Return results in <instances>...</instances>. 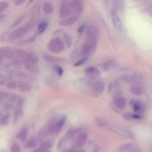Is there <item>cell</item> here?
I'll use <instances>...</instances> for the list:
<instances>
[{
  "instance_id": "obj_1",
  "label": "cell",
  "mask_w": 152,
  "mask_h": 152,
  "mask_svg": "<svg viewBox=\"0 0 152 152\" xmlns=\"http://www.w3.org/2000/svg\"><path fill=\"white\" fill-rule=\"evenodd\" d=\"M33 27V23L32 21L28 22L24 25L18 27L11 33H10L9 41H14L23 37L29 32Z\"/></svg>"
},
{
  "instance_id": "obj_2",
  "label": "cell",
  "mask_w": 152,
  "mask_h": 152,
  "mask_svg": "<svg viewBox=\"0 0 152 152\" xmlns=\"http://www.w3.org/2000/svg\"><path fill=\"white\" fill-rule=\"evenodd\" d=\"M48 48L50 51L54 54H58L65 50V44L59 37H55L49 42Z\"/></svg>"
},
{
  "instance_id": "obj_3",
  "label": "cell",
  "mask_w": 152,
  "mask_h": 152,
  "mask_svg": "<svg viewBox=\"0 0 152 152\" xmlns=\"http://www.w3.org/2000/svg\"><path fill=\"white\" fill-rule=\"evenodd\" d=\"M99 32L98 28L94 26H89L86 32L85 42L97 44Z\"/></svg>"
},
{
  "instance_id": "obj_4",
  "label": "cell",
  "mask_w": 152,
  "mask_h": 152,
  "mask_svg": "<svg viewBox=\"0 0 152 152\" xmlns=\"http://www.w3.org/2000/svg\"><path fill=\"white\" fill-rule=\"evenodd\" d=\"M71 14H72V12L70 2L66 1H61L59 10V16L60 18L62 20V19L69 17Z\"/></svg>"
},
{
  "instance_id": "obj_5",
  "label": "cell",
  "mask_w": 152,
  "mask_h": 152,
  "mask_svg": "<svg viewBox=\"0 0 152 152\" xmlns=\"http://www.w3.org/2000/svg\"><path fill=\"white\" fill-rule=\"evenodd\" d=\"M105 90V84L103 81L100 80L96 81L92 85V94L94 98L100 96Z\"/></svg>"
},
{
  "instance_id": "obj_6",
  "label": "cell",
  "mask_w": 152,
  "mask_h": 152,
  "mask_svg": "<svg viewBox=\"0 0 152 152\" xmlns=\"http://www.w3.org/2000/svg\"><path fill=\"white\" fill-rule=\"evenodd\" d=\"M70 4L71 12L74 16H78L83 12L84 6L82 1L80 0H74V1H70Z\"/></svg>"
},
{
  "instance_id": "obj_7",
  "label": "cell",
  "mask_w": 152,
  "mask_h": 152,
  "mask_svg": "<svg viewBox=\"0 0 152 152\" xmlns=\"http://www.w3.org/2000/svg\"><path fill=\"white\" fill-rule=\"evenodd\" d=\"M96 47V44L84 42L81 48V54L83 56H88L94 51Z\"/></svg>"
},
{
  "instance_id": "obj_8",
  "label": "cell",
  "mask_w": 152,
  "mask_h": 152,
  "mask_svg": "<svg viewBox=\"0 0 152 152\" xmlns=\"http://www.w3.org/2000/svg\"><path fill=\"white\" fill-rule=\"evenodd\" d=\"M23 104L24 103H18L14 110V124H16L19 118L23 115Z\"/></svg>"
},
{
  "instance_id": "obj_9",
  "label": "cell",
  "mask_w": 152,
  "mask_h": 152,
  "mask_svg": "<svg viewBox=\"0 0 152 152\" xmlns=\"http://www.w3.org/2000/svg\"><path fill=\"white\" fill-rule=\"evenodd\" d=\"M88 140V134L86 132H81L77 136L75 140V146L78 149H80L83 147L86 142Z\"/></svg>"
},
{
  "instance_id": "obj_10",
  "label": "cell",
  "mask_w": 152,
  "mask_h": 152,
  "mask_svg": "<svg viewBox=\"0 0 152 152\" xmlns=\"http://www.w3.org/2000/svg\"><path fill=\"white\" fill-rule=\"evenodd\" d=\"M78 20V16H71L66 17L64 19H62L60 22L59 24L61 26L69 27L73 25Z\"/></svg>"
},
{
  "instance_id": "obj_11",
  "label": "cell",
  "mask_w": 152,
  "mask_h": 152,
  "mask_svg": "<svg viewBox=\"0 0 152 152\" xmlns=\"http://www.w3.org/2000/svg\"><path fill=\"white\" fill-rule=\"evenodd\" d=\"M85 73L87 76L90 78L97 77L100 74V72L96 66H90L85 70Z\"/></svg>"
},
{
  "instance_id": "obj_12",
  "label": "cell",
  "mask_w": 152,
  "mask_h": 152,
  "mask_svg": "<svg viewBox=\"0 0 152 152\" xmlns=\"http://www.w3.org/2000/svg\"><path fill=\"white\" fill-rule=\"evenodd\" d=\"M111 17L112 18V22L113 23V25L115 26L117 28H120L122 26V23L121 21L120 17L118 15V12H117L113 8L111 10Z\"/></svg>"
},
{
  "instance_id": "obj_13",
  "label": "cell",
  "mask_w": 152,
  "mask_h": 152,
  "mask_svg": "<svg viewBox=\"0 0 152 152\" xmlns=\"http://www.w3.org/2000/svg\"><path fill=\"white\" fill-rule=\"evenodd\" d=\"M117 66V64L115 61L109 60L104 62L102 64V69L105 71H110L115 69Z\"/></svg>"
},
{
  "instance_id": "obj_14",
  "label": "cell",
  "mask_w": 152,
  "mask_h": 152,
  "mask_svg": "<svg viewBox=\"0 0 152 152\" xmlns=\"http://www.w3.org/2000/svg\"><path fill=\"white\" fill-rule=\"evenodd\" d=\"M17 89L24 93L31 92L32 90L31 85L24 81H17Z\"/></svg>"
},
{
  "instance_id": "obj_15",
  "label": "cell",
  "mask_w": 152,
  "mask_h": 152,
  "mask_svg": "<svg viewBox=\"0 0 152 152\" xmlns=\"http://www.w3.org/2000/svg\"><path fill=\"white\" fill-rule=\"evenodd\" d=\"M130 105L131 106L132 108V109L134 110V111L136 113H137V114L140 113L141 112H142L144 109V107H143V105L141 102H140V101H137V100H132L130 102Z\"/></svg>"
},
{
  "instance_id": "obj_16",
  "label": "cell",
  "mask_w": 152,
  "mask_h": 152,
  "mask_svg": "<svg viewBox=\"0 0 152 152\" xmlns=\"http://www.w3.org/2000/svg\"><path fill=\"white\" fill-rule=\"evenodd\" d=\"M23 64L25 69L27 71H29L33 74H37L39 71V69L37 67V66L36 65L31 63L30 62L27 61H24Z\"/></svg>"
},
{
  "instance_id": "obj_17",
  "label": "cell",
  "mask_w": 152,
  "mask_h": 152,
  "mask_svg": "<svg viewBox=\"0 0 152 152\" xmlns=\"http://www.w3.org/2000/svg\"><path fill=\"white\" fill-rule=\"evenodd\" d=\"M43 58L45 61L51 63H57V62H62L65 60L64 58H58V57L54 56L49 54H44Z\"/></svg>"
},
{
  "instance_id": "obj_18",
  "label": "cell",
  "mask_w": 152,
  "mask_h": 152,
  "mask_svg": "<svg viewBox=\"0 0 152 152\" xmlns=\"http://www.w3.org/2000/svg\"><path fill=\"white\" fill-rule=\"evenodd\" d=\"M26 61L30 62L33 64L36 65L39 61V58L34 52H27Z\"/></svg>"
},
{
  "instance_id": "obj_19",
  "label": "cell",
  "mask_w": 152,
  "mask_h": 152,
  "mask_svg": "<svg viewBox=\"0 0 152 152\" xmlns=\"http://www.w3.org/2000/svg\"><path fill=\"white\" fill-rule=\"evenodd\" d=\"M127 100L124 97H119L117 98L114 101L115 105L119 109H123L127 106Z\"/></svg>"
},
{
  "instance_id": "obj_20",
  "label": "cell",
  "mask_w": 152,
  "mask_h": 152,
  "mask_svg": "<svg viewBox=\"0 0 152 152\" xmlns=\"http://www.w3.org/2000/svg\"><path fill=\"white\" fill-rule=\"evenodd\" d=\"M113 3V9L118 12H122L124 9V2L122 1H114Z\"/></svg>"
},
{
  "instance_id": "obj_21",
  "label": "cell",
  "mask_w": 152,
  "mask_h": 152,
  "mask_svg": "<svg viewBox=\"0 0 152 152\" xmlns=\"http://www.w3.org/2000/svg\"><path fill=\"white\" fill-rule=\"evenodd\" d=\"M28 134V130L27 128H23L20 131L18 132V134L16 136V138L22 141H24L27 136Z\"/></svg>"
},
{
  "instance_id": "obj_22",
  "label": "cell",
  "mask_w": 152,
  "mask_h": 152,
  "mask_svg": "<svg viewBox=\"0 0 152 152\" xmlns=\"http://www.w3.org/2000/svg\"><path fill=\"white\" fill-rule=\"evenodd\" d=\"M43 10L46 14H51L54 12V7L50 2H46L43 5Z\"/></svg>"
},
{
  "instance_id": "obj_23",
  "label": "cell",
  "mask_w": 152,
  "mask_h": 152,
  "mask_svg": "<svg viewBox=\"0 0 152 152\" xmlns=\"http://www.w3.org/2000/svg\"><path fill=\"white\" fill-rule=\"evenodd\" d=\"M10 115L9 113L5 114L0 117V127H4L8 124Z\"/></svg>"
},
{
  "instance_id": "obj_24",
  "label": "cell",
  "mask_w": 152,
  "mask_h": 152,
  "mask_svg": "<svg viewBox=\"0 0 152 152\" xmlns=\"http://www.w3.org/2000/svg\"><path fill=\"white\" fill-rule=\"evenodd\" d=\"M48 26V22L47 21H42L39 23L37 27V32L39 34L43 33L46 30Z\"/></svg>"
},
{
  "instance_id": "obj_25",
  "label": "cell",
  "mask_w": 152,
  "mask_h": 152,
  "mask_svg": "<svg viewBox=\"0 0 152 152\" xmlns=\"http://www.w3.org/2000/svg\"><path fill=\"white\" fill-rule=\"evenodd\" d=\"M95 124L99 127H107L108 124V122L102 118H96L94 120Z\"/></svg>"
},
{
  "instance_id": "obj_26",
  "label": "cell",
  "mask_w": 152,
  "mask_h": 152,
  "mask_svg": "<svg viewBox=\"0 0 152 152\" xmlns=\"http://www.w3.org/2000/svg\"><path fill=\"white\" fill-rule=\"evenodd\" d=\"M64 42L66 46V47L69 48L72 45V42H73V40H72V37L71 36L67 33H65L64 34Z\"/></svg>"
},
{
  "instance_id": "obj_27",
  "label": "cell",
  "mask_w": 152,
  "mask_h": 152,
  "mask_svg": "<svg viewBox=\"0 0 152 152\" xmlns=\"http://www.w3.org/2000/svg\"><path fill=\"white\" fill-rule=\"evenodd\" d=\"M80 132L79 128H71L68 130V131L66 133V137H71L76 134H79Z\"/></svg>"
},
{
  "instance_id": "obj_28",
  "label": "cell",
  "mask_w": 152,
  "mask_h": 152,
  "mask_svg": "<svg viewBox=\"0 0 152 152\" xmlns=\"http://www.w3.org/2000/svg\"><path fill=\"white\" fill-rule=\"evenodd\" d=\"M37 146V141L35 139H31L26 142L25 144V147L27 149H32Z\"/></svg>"
},
{
  "instance_id": "obj_29",
  "label": "cell",
  "mask_w": 152,
  "mask_h": 152,
  "mask_svg": "<svg viewBox=\"0 0 152 152\" xmlns=\"http://www.w3.org/2000/svg\"><path fill=\"white\" fill-rule=\"evenodd\" d=\"M89 60V57L88 56H83L81 58H80L79 61L75 62L74 64V66L75 67H77V66H80L81 65H84L85 63Z\"/></svg>"
},
{
  "instance_id": "obj_30",
  "label": "cell",
  "mask_w": 152,
  "mask_h": 152,
  "mask_svg": "<svg viewBox=\"0 0 152 152\" xmlns=\"http://www.w3.org/2000/svg\"><path fill=\"white\" fill-rule=\"evenodd\" d=\"M130 92L134 94L139 95L142 93V89L139 86H133L130 88Z\"/></svg>"
},
{
  "instance_id": "obj_31",
  "label": "cell",
  "mask_w": 152,
  "mask_h": 152,
  "mask_svg": "<svg viewBox=\"0 0 152 152\" xmlns=\"http://www.w3.org/2000/svg\"><path fill=\"white\" fill-rule=\"evenodd\" d=\"M36 40V37L35 36H32L31 37H29L28 39H26V40H23L21 42H19L18 45H28V44H31L33 42H34Z\"/></svg>"
},
{
  "instance_id": "obj_32",
  "label": "cell",
  "mask_w": 152,
  "mask_h": 152,
  "mask_svg": "<svg viewBox=\"0 0 152 152\" xmlns=\"http://www.w3.org/2000/svg\"><path fill=\"white\" fill-rule=\"evenodd\" d=\"M53 70L57 74L58 76H62L64 74V70L61 67V66L58 65H55L53 66Z\"/></svg>"
},
{
  "instance_id": "obj_33",
  "label": "cell",
  "mask_w": 152,
  "mask_h": 152,
  "mask_svg": "<svg viewBox=\"0 0 152 152\" xmlns=\"http://www.w3.org/2000/svg\"><path fill=\"white\" fill-rule=\"evenodd\" d=\"M9 36L10 33L8 32H4L1 33V34L0 35V41L5 42L9 41Z\"/></svg>"
},
{
  "instance_id": "obj_34",
  "label": "cell",
  "mask_w": 152,
  "mask_h": 152,
  "mask_svg": "<svg viewBox=\"0 0 152 152\" xmlns=\"http://www.w3.org/2000/svg\"><path fill=\"white\" fill-rule=\"evenodd\" d=\"M9 4L6 1H0V14L5 12L8 8Z\"/></svg>"
},
{
  "instance_id": "obj_35",
  "label": "cell",
  "mask_w": 152,
  "mask_h": 152,
  "mask_svg": "<svg viewBox=\"0 0 152 152\" xmlns=\"http://www.w3.org/2000/svg\"><path fill=\"white\" fill-rule=\"evenodd\" d=\"M132 146V144L130 143V142H129V143H126L125 145H123L119 147V152L126 151L128 150V149H130Z\"/></svg>"
},
{
  "instance_id": "obj_36",
  "label": "cell",
  "mask_w": 152,
  "mask_h": 152,
  "mask_svg": "<svg viewBox=\"0 0 152 152\" xmlns=\"http://www.w3.org/2000/svg\"><path fill=\"white\" fill-rule=\"evenodd\" d=\"M7 88L9 89H17V81H9L7 83Z\"/></svg>"
},
{
  "instance_id": "obj_37",
  "label": "cell",
  "mask_w": 152,
  "mask_h": 152,
  "mask_svg": "<svg viewBox=\"0 0 152 152\" xmlns=\"http://www.w3.org/2000/svg\"><path fill=\"white\" fill-rule=\"evenodd\" d=\"M10 150L11 152H21V148L18 144L14 143L12 145Z\"/></svg>"
},
{
  "instance_id": "obj_38",
  "label": "cell",
  "mask_w": 152,
  "mask_h": 152,
  "mask_svg": "<svg viewBox=\"0 0 152 152\" xmlns=\"http://www.w3.org/2000/svg\"><path fill=\"white\" fill-rule=\"evenodd\" d=\"M24 16H22L20 17H19L18 19H17V20L16 22H14L13 23V24L12 25V27H16L18 24H20L24 20Z\"/></svg>"
},
{
  "instance_id": "obj_39",
  "label": "cell",
  "mask_w": 152,
  "mask_h": 152,
  "mask_svg": "<svg viewBox=\"0 0 152 152\" xmlns=\"http://www.w3.org/2000/svg\"><path fill=\"white\" fill-rule=\"evenodd\" d=\"M41 146L42 147H43V148H45V149H50V148L52 147V144L51 143V142H50L45 141V142H42V143L41 145Z\"/></svg>"
},
{
  "instance_id": "obj_40",
  "label": "cell",
  "mask_w": 152,
  "mask_h": 152,
  "mask_svg": "<svg viewBox=\"0 0 152 152\" xmlns=\"http://www.w3.org/2000/svg\"><path fill=\"white\" fill-rule=\"evenodd\" d=\"M86 29V24H81V26H80L79 27L78 29H77V32L81 34V33H83L85 31Z\"/></svg>"
},
{
  "instance_id": "obj_41",
  "label": "cell",
  "mask_w": 152,
  "mask_h": 152,
  "mask_svg": "<svg viewBox=\"0 0 152 152\" xmlns=\"http://www.w3.org/2000/svg\"><path fill=\"white\" fill-rule=\"evenodd\" d=\"M9 95H10V94H8L7 93L0 92V100H1L3 99H4L8 98Z\"/></svg>"
},
{
  "instance_id": "obj_42",
  "label": "cell",
  "mask_w": 152,
  "mask_h": 152,
  "mask_svg": "<svg viewBox=\"0 0 152 152\" xmlns=\"http://www.w3.org/2000/svg\"><path fill=\"white\" fill-rule=\"evenodd\" d=\"M26 3V1L24 0H16V1H14V5L16 6H21L23 5Z\"/></svg>"
},
{
  "instance_id": "obj_43",
  "label": "cell",
  "mask_w": 152,
  "mask_h": 152,
  "mask_svg": "<svg viewBox=\"0 0 152 152\" xmlns=\"http://www.w3.org/2000/svg\"><path fill=\"white\" fill-rule=\"evenodd\" d=\"M33 152H51V151H50L49 149H47L41 147L37 149L36 150H35Z\"/></svg>"
},
{
  "instance_id": "obj_44",
  "label": "cell",
  "mask_w": 152,
  "mask_h": 152,
  "mask_svg": "<svg viewBox=\"0 0 152 152\" xmlns=\"http://www.w3.org/2000/svg\"><path fill=\"white\" fill-rule=\"evenodd\" d=\"M4 109H5L6 111H9L10 109H11V108H12V103H10L7 102V103H6L4 105Z\"/></svg>"
},
{
  "instance_id": "obj_45",
  "label": "cell",
  "mask_w": 152,
  "mask_h": 152,
  "mask_svg": "<svg viewBox=\"0 0 152 152\" xmlns=\"http://www.w3.org/2000/svg\"><path fill=\"white\" fill-rule=\"evenodd\" d=\"M5 84V81H4V80H0V85H1V86H3V85H4Z\"/></svg>"
},
{
  "instance_id": "obj_46",
  "label": "cell",
  "mask_w": 152,
  "mask_h": 152,
  "mask_svg": "<svg viewBox=\"0 0 152 152\" xmlns=\"http://www.w3.org/2000/svg\"><path fill=\"white\" fill-rule=\"evenodd\" d=\"M5 16L3 15V14H0V21H1L2 19H3L4 18Z\"/></svg>"
},
{
  "instance_id": "obj_47",
  "label": "cell",
  "mask_w": 152,
  "mask_h": 152,
  "mask_svg": "<svg viewBox=\"0 0 152 152\" xmlns=\"http://www.w3.org/2000/svg\"><path fill=\"white\" fill-rule=\"evenodd\" d=\"M0 79H1V80H2L3 79H4V77H3V75L2 74H0Z\"/></svg>"
},
{
  "instance_id": "obj_48",
  "label": "cell",
  "mask_w": 152,
  "mask_h": 152,
  "mask_svg": "<svg viewBox=\"0 0 152 152\" xmlns=\"http://www.w3.org/2000/svg\"><path fill=\"white\" fill-rule=\"evenodd\" d=\"M77 152H85V151L84 150H79V151H78Z\"/></svg>"
},
{
  "instance_id": "obj_49",
  "label": "cell",
  "mask_w": 152,
  "mask_h": 152,
  "mask_svg": "<svg viewBox=\"0 0 152 152\" xmlns=\"http://www.w3.org/2000/svg\"><path fill=\"white\" fill-rule=\"evenodd\" d=\"M1 115H2V113L0 112V116H1Z\"/></svg>"
},
{
  "instance_id": "obj_50",
  "label": "cell",
  "mask_w": 152,
  "mask_h": 152,
  "mask_svg": "<svg viewBox=\"0 0 152 152\" xmlns=\"http://www.w3.org/2000/svg\"><path fill=\"white\" fill-rule=\"evenodd\" d=\"M2 61H0V64H1V63L2 62Z\"/></svg>"
}]
</instances>
